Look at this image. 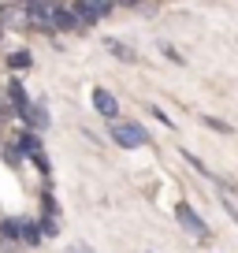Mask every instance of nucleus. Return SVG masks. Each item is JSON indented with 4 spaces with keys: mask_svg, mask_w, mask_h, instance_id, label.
Masks as SVG:
<instances>
[{
    "mask_svg": "<svg viewBox=\"0 0 238 253\" xmlns=\"http://www.w3.org/2000/svg\"><path fill=\"white\" fill-rule=\"evenodd\" d=\"M0 34H4V26H0Z\"/></svg>",
    "mask_w": 238,
    "mask_h": 253,
    "instance_id": "nucleus-19",
    "label": "nucleus"
},
{
    "mask_svg": "<svg viewBox=\"0 0 238 253\" xmlns=\"http://www.w3.org/2000/svg\"><path fill=\"white\" fill-rule=\"evenodd\" d=\"M30 67H34V56H30V48L8 52V71H30Z\"/></svg>",
    "mask_w": 238,
    "mask_h": 253,
    "instance_id": "nucleus-10",
    "label": "nucleus"
},
{
    "mask_svg": "<svg viewBox=\"0 0 238 253\" xmlns=\"http://www.w3.org/2000/svg\"><path fill=\"white\" fill-rule=\"evenodd\" d=\"M89 101H93V108L101 112V116L108 119V123H116V119H119V97L112 93V89H104V86H93Z\"/></svg>",
    "mask_w": 238,
    "mask_h": 253,
    "instance_id": "nucleus-4",
    "label": "nucleus"
},
{
    "mask_svg": "<svg viewBox=\"0 0 238 253\" xmlns=\"http://www.w3.org/2000/svg\"><path fill=\"white\" fill-rule=\"evenodd\" d=\"M15 4H19V8H30V4H34V0H15Z\"/></svg>",
    "mask_w": 238,
    "mask_h": 253,
    "instance_id": "nucleus-16",
    "label": "nucleus"
},
{
    "mask_svg": "<svg viewBox=\"0 0 238 253\" xmlns=\"http://www.w3.org/2000/svg\"><path fill=\"white\" fill-rule=\"evenodd\" d=\"M26 126H30L34 134H41V130H48V108L45 101H30V108H26Z\"/></svg>",
    "mask_w": 238,
    "mask_h": 253,
    "instance_id": "nucleus-7",
    "label": "nucleus"
},
{
    "mask_svg": "<svg viewBox=\"0 0 238 253\" xmlns=\"http://www.w3.org/2000/svg\"><path fill=\"white\" fill-rule=\"evenodd\" d=\"M108 134L119 149H142V145H149V130L142 123H134V119H116Z\"/></svg>",
    "mask_w": 238,
    "mask_h": 253,
    "instance_id": "nucleus-1",
    "label": "nucleus"
},
{
    "mask_svg": "<svg viewBox=\"0 0 238 253\" xmlns=\"http://www.w3.org/2000/svg\"><path fill=\"white\" fill-rule=\"evenodd\" d=\"M4 157H8V164H11V168H19V164H23V153H19V149H15L11 142L4 145Z\"/></svg>",
    "mask_w": 238,
    "mask_h": 253,
    "instance_id": "nucleus-13",
    "label": "nucleus"
},
{
    "mask_svg": "<svg viewBox=\"0 0 238 253\" xmlns=\"http://www.w3.org/2000/svg\"><path fill=\"white\" fill-rule=\"evenodd\" d=\"M75 253H93V250H86V246H79V250H75Z\"/></svg>",
    "mask_w": 238,
    "mask_h": 253,
    "instance_id": "nucleus-18",
    "label": "nucleus"
},
{
    "mask_svg": "<svg viewBox=\"0 0 238 253\" xmlns=\"http://www.w3.org/2000/svg\"><path fill=\"white\" fill-rule=\"evenodd\" d=\"M0 238H4V242H19L15 238V216H4V220H0Z\"/></svg>",
    "mask_w": 238,
    "mask_h": 253,
    "instance_id": "nucleus-12",
    "label": "nucleus"
},
{
    "mask_svg": "<svg viewBox=\"0 0 238 253\" xmlns=\"http://www.w3.org/2000/svg\"><path fill=\"white\" fill-rule=\"evenodd\" d=\"M4 89H8V101H11V112H15L19 119H23V116H26V108H30V97H26L23 82H19V79H8V86H4Z\"/></svg>",
    "mask_w": 238,
    "mask_h": 253,
    "instance_id": "nucleus-6",
    "label": "nucleus"
},
{
    "mask_svg": "<svg viewBox=\"0 0 238 253\" xmlns=\"http://www.w3.org/2000/svg\"><path fill=\"white\" fill-rule=\"evenodd\" d=\"M104 48H108V52L116 56V60H123V63H138V52H134V48H127L123 41H116V38H108V41H104Z\"/></svg>",
    "mask_w": 238,
    "mask_h": 253,
    "instance_id": "nucleus-9",
    "label": "nucleus"
},
{
    "mask_svg": "<svg viewBox=\"0 0 238 253\" xmlns=\"http://www.w3.org/2000/svg\"><path fill=\"white\" fill-rule=\"evenodd\" d=\"M82 4H86V8L93 11L97 19H108L112 11H116V4H112V0H82Z\"/></svg>",
    "mask_w": 238,
    "mask_h": 253,
    "instance_id": "nucleus-11",
    "label": "nucleus"
},
{
    "mask_svg": "<svg viewBox=\"0 0 238 253\" xmlns=\"http://www.w3.org/2000/svg\"><path fill=\"white\" fill-rule=\"evenodd\" d=\"M56 8H60V0H34L30 8H23L26 26H34V30H41V34H52V15H56Z\"/></svg>",
    "mask_w": 238,
    "mask_h": 253,
    "instance_id": "nucleus-2",
    "label": "nucleus"
},
{
    "mask_svg": "<svg viewBox=\"0 0 238 253\" xmlns=\"http://www.w3.org/2000/svg\"><path fill=\"white\" fill-rule=\"evenodd\" d=\"M71 15H75V30H89V26H97L101 19L93 15V11L82 4V0H75V8H71Z\"/></svg>",
    "mask_w": 238,
    "mask_h": 253,
    "instance_id": "nucleus-8",
    "label": "nucleus"
},
{
    "mask_svg": "<svg viewBox=\"0 0 238 253\" xmlns=\"http://www.w3.org/2000/svg\"><path fill=\"white\" fill-rule=\"evenodd\" d=\"M205 123L212 126V130H220V134H231V126L223 123V119H212V116H205Z\"/></svg>",
    "mask_w": 238,
    "mask_h": 253,
    "instance_id": "nucleus-14",
    "label": "nucleus"
},
{
    "mask_svg": "<svg viewBox=\"0 0 238 253\" xmlns=\"http://www.w3.org/2000/svg\"><path fill=\"white\" fill-rule=\"evenodd\" d=\"M175 220L183 223V227L190 231L194 238H208V223L201 220V212L190 205V201H179V205H175Z\"/></svg>",
    "mask_w": 238,
    "mask_h": 253,
    "instance_id": "nucleus-3",
    "label": "nucleus"
},
{
    "mask_svg": "<svg viewBox=\"0 0 238 253\" xmlns=\"http://www.w3.org/2000/svg\"><path fill=\"white\" fill-rule=\"evenodd\" d=\"M15 238H19V242H26V246H38L45 235H41L38 220H30V216H15Z\"/></svg>",
    "mask_w": 238,
    "mask_h": 253,
    "instance_id": "nucleus-5",
    "label": "nucleus"
},
{
    "mask_svg": "<svg viewBox=\"0 0 238 253\" xmlns=\"http://www.w3.org/2000/svg\"><path fill=\"white\" fill-rule=\"evenodd\" d=\"M4 119H8V108H0V126H4Z\"/></svg>",
    "mask_w": 238,
    "mask_h": 253,
    "instance_id": "nucleus-17",
    "label": "nucleus"
},
{
    "mask_svg": "<svg viewBox=\"0 0 238 253\" xmlns=\"http://www.w3.org/2000/svg\"><path fill=\"white\" fill-rule=\"evenodd\" d=\"M112 4H119V8H138L142 0H112Z\"/></svg>",
    "mask_w": 238,
    "mask_h": 253,
    "instance_id": "nucleus-15",
    "label": "nucleus"
}]
</instances>
